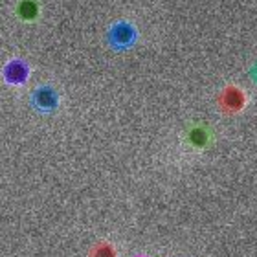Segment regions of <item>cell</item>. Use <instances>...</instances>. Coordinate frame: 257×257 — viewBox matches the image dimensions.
Returning a JSON list of instances; mask_svg holds the SVG:
<instances>
[{"mask_svg": "<svg viewBox=\"0 0 257 257\" xmlns=\"http://www.w3.org/2000/svg\"><path fill=\"white\" fill-rule=\"evenodd\" d=\"M136 30L133 24H128L125 21L116 22L110 30H108V44L114 50H127L136 43Z\"/></svg>", "mask_w": 257, "mask_h": 257, "instance_id": "1", "label": "cell"}, {"mask_svg": "<svg viewBox=\"0 0 257 257\" xmlns=\"http://www.w3.org/2000/svg\"><path fill=\"white\" fill-rule=\"evenodd\" d=\"M30 103H32V107L37 112L50 114L59 107V96H57V92L52 86H39V88L33 90Z\"/></svg>", "mask_w": 257, "mask_h": 257, "instance_id": "2", "label": "cell"}, {"mask_svg": "<svg viewBox=\"0 0 257 257\" xmlns=\"http://www.w3.org/2000/svg\"><path fill=\"white\" fill-rule=\"evenodd\" d=\"M28 74H30L28 64L21 59L10 61L4 68V77L8 83H11V85H22L24 81H28Z\"/></svg>", "mask_w": 257, "mask_h": 257, "instance_id": "3", "label": "cell"}, {"mask_svg": "<svg viewBox=\"0 0 257 257\" xmlns=\"http://www.w3.org/2000/svg\"><path fill=\"white\" fill-rule=\"evenodd\" d=\"M242 105H244V94L235 86H228L224 94L220 96V107L226 112H237L242 108Z\"/></svg>", "mask_w": 257, "mask_h": 257, "instance_id": "4", "label": "cell"}, {"mask_svg": "<svg viewBox=\"0 0 257 257\" xmlns=\"http://www.w3.org/2000/svg\"><path fill=\"white\" fill-rule=\"evenodd\" d=\"M19 17L24 19V21H33L39 13V6L35 0H22L19 4Z\"/></svg>", "mask_w": 257, "mask_h": 257, "instance_id": "5", "label": "cell"}, {"mask_svg": "<svg viewBox=\"0 0 257 257\" xmlns=\"http://www.w3.org/2000/svg\"><path fill=\"white\" fill-rule=\"evenodd\" d=\"M90 257H116V252H114V248L108 246V244H97V246L92 250Z\"/></svg>", "mask_w": 257, "mask_h": 257, "instance_id": "6", "label": "cell"}, {"mask_svg": "<svg viewBox=\"0 0 257 257\" xmlns=\"http://www.w3.org/2000/svg\"><path fill=\"white\" fill-rule=\"evenodd\" d=\"M189 138H191V142L197 147H202L204 144H206V140H208V133L204 131V128H193L191 134H189Z\"/></svg>", "mask_w": 257, "mask_h": 257, "instance_id": "7", "label": "cell"}, {"mask_svg": "<svg viewBox=\"0 0 257 257\" xmlns=\"http://www.w3.org/2000/svg\"><path fill=\"white\" fill-rule=\"evenodd\" d=\"M250 79H252L253 83H255V85H257V63L253 64L252 70H250Z\"/></svg>", "mask_w": 257, "mask_h": 257, "instance_id": "8", "label": "cell"}, {"mask_svg": "<svg viewBox=\"0 0 257 257\" xmlns=\"http://www.w3.org/2000/svg\"><path fill=\"white\" fill-rule=\"evenodd\" d=\"M138 257H144V255H138Z\"/></svg>", "mask_w": 257, "mask_h": 257, "instance_id": "9", "label": "cell"}]
</instances>
